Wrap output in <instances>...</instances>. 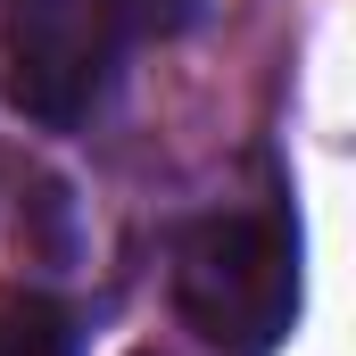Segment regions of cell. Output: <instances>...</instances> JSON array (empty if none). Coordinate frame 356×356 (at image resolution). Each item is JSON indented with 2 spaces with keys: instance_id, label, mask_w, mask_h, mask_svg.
<instances>
[{
  "instance_id": "6da1fadb",
  "label": "cell",
  "mask_w": 356,
  "mask_h": 356,
  "mask_svg": "<svg viewBox=\"0 0 356 356\" xmlns=\"http://www.w3.org/2000/svg\"><path fill=\"white\" fill-rule=\"evenodd\" d=\"M175 307L224 356H273L298 323V241L273 216H199L175 241Z\"/></svg>"
},
{
  "instance_id": "7a4b0ae2",
  "label": "cell",
  "mask_w": 356,
  "mask_h": 356,
  "mask_svg": "<svg viewBox=\"0 0 356 356\" xmlns=\"http://www.w3.org/2000/svg\"><path fill=\"white\" fill-rule=\"evenodd\" d=\"M0 91L17 116L67 133L108 91V25L83 0H8L0 17Z\"/></svg>"
},
{
  "instance_id": "3957f363",
  "label": "cell",
  "mask_w": 356,
  "mask_h": 356,
  "mask_svg": "<svg viewBox=\"0 0 356 356\" xmlns=\"http://www.w3.org/2000/svg\"><path fill=\"white\" fill-rule=\"evenodd\" d=\"M0 356H75V323L58 298L0 282Z\"/></svg>"
},
{
  "instance_id": "277c9868",
  "label": "cell",
  "mask_w": 356,
  "mask_h": 356,
  "mask_svg": "<svg viewBox=\"0 0 356 356\" xmlns=\"http://www.w3.org/2000/svg\"><path fill=\"white\" fill-rule=\"evenodd\" d=\"M91 8H99V25L141 33V42H166V33H182L199 17V0H91Z\"/></svg>"
}]
</instances>
